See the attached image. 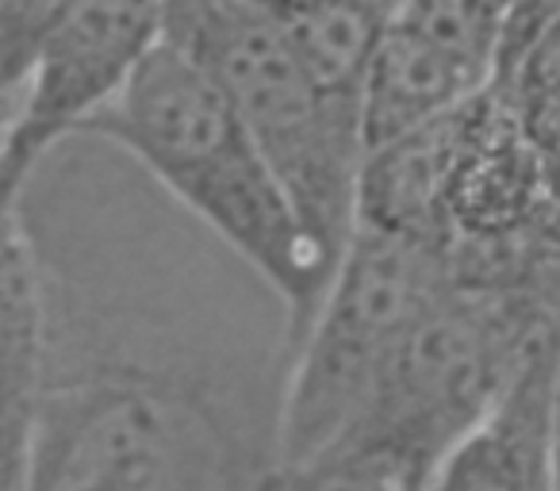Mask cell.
I'll return each instance as SVG.
<instances>
[{"mask_svg":"<svg viewBox=\"0 0 560 491\" xmlns=\"http://www.w3.org/2000/svg\"><path fill=\"white\" fill-rule=\"evenodd\" d=\"M16 215L43 300L24 491H289L277 292L96 139L58 147Z\"/></svg>","mask_w":560,"mask_h":491,"instance_id":"cell-1","label":"cell"},{"mask_svg":"<svg viewBox=\"0 0 560 491\" xmlns=\"http://www.w3.org/2000/svg\"><path fill=\"white\" fill-rule=\"evenodd\" d=\"M78 139L119 150L173 208L254 269L289 307L300 346L335 266L304 234L231 96L188 50L162 35Z\"/></svg>","mask_w":560,"mask_h":491,"instance_id":"cell-2","label":"cell"},{"mask_svg":"<svg viewBox=\"0 0 560 491\" xmlns=\"http://www.w3.org/2000/svg\"><path fill=\"white\" fill-rule=\"evenodd\" d=\"M162 35L231 96L315 250L338 269L358 226L369 78L315 73L257 0L162 4Z\"/></svg>","mask_w":560,"mask_h":491,"instance_id":"cell-3","label":"cell"},{"mask_svg":"<svg viewBox=\"0 0 560 491\" xmlns=\"http://www.w3.org/2000/svg\"><path fill=\"white\" fill-rule=\"evenodd\" d=\"M560 330V304L526 284H460L430 307L346 437L292 491L353 476L422 483L506 396L537 346Z\"/></svg>","mask_w":560,"mask_h":491,"instance_id":"cell-4","label":"cell"},{"mask_svg":"<svg viewBox=\"0 0 560 491\" xmlns=\"http://www.w3.org/2000/svg\"><path fill=\"white\" fill-rule=\"evenodd\" d=\"M450 289L453 266L445 246L353 226L292 361L284 396L289 491L342 442L411 330Z\"/></svg>","mask_w":560,"mask_h":491,"instance_id":"cell-5","label":"cell"},{"mask_svg":"<svg viewBox=\"0 0 560 491\" xmlns=\"http://www.w3.org/2000/svg\"><path fill=\"white\" fill-rule=\"evenodd\" d=\"M158 39L162 4H66L0 150V223L16 219L32 173L124 93Z\"/></svg>","mask_w":560,"mask_h":491,"instance_id":"cell-6","label":"cell"},{"mask_svg":"<svg viewBox=\"0 0 560 491\" xmlns=\"http://www.w3.org/2000/svg\"><path fill=\"white\" fill-rule=\"evenodd\" d=\"M503 35L506 9L495 4H388L365 93L369 154L488 96Z\"/></svg>","mask_w":560,"mask_h":491,"instance_id":"cell-7","label":"cell"},{"mask_svg":"<svg viewBox=\"0 0 560 491\" xmlns=\"http://www.w3.org/2000/svg\"><path fill=\"white\" fill-rule=\"evenodd\" d=\"M557 361L560 330L445 453L427 491H557Z\"/></svg>","mask_w":560,"mask_h":491,"instance_id":"cell-8","label":"cell"},{"mask_svg":"<svg viewBox=\"0 0 560 491\" xmlns=\"http://www.w3.org/2000/svg\"><path fill=\"white\" fill-rule=\"evenodd\" d=\"M43 365V300L20 215L0 223V491H24Z\"/></svg>","mask_w":560,"mask_h":491,"instance_id":"cell-9","label":"cell"},{"mask_svg":"<svg viewBox=\"0 0 560 491\" xmlns=\"http://www.w3.org/2000/svg\"><path fill=\"white\" fill-rule=\"evenodd\" d=\"M66 4H35V0H0V101L24 93L43 43L55 32Z\"/></svg>","mask_w":560,"mask_h":491,"instance_id":"cell-10","label":"cell"},{"mask_svg":"<svg viewBox=\"0 0 560 491\" xmlns=\"http://www.w3.org/2000/svg\"><path fill=\"white\" fill-rule=\"evenodd\" d=\"M327 491H427V488L411 480H399V476H353V480L330 483Z\"/></svg>","mask_w":560,"mask_h":491,"instance_id":"cell-11","label":"cell"},{"mask_svg":"<svg viewBox=\"0 0 560 491\" xmlns=\"http://www.w3.org/2000/svg\"><path fill=\"white\" fill-rule=\"evenodd\" d=\"M16 108H20V96L12 101H0V150L9 142V131H12V119H16Z\"/></svg>","mask_w":560,"mask_h":491,"instance_id":"cell-12","label":"cell"}]
</instances>
